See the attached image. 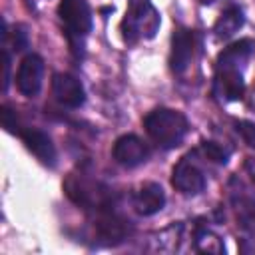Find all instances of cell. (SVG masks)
Listing matches in <instances>:
<instances>
[{"label":"cell","mask_w":255,"mask_h":255,"mask_svg":"<svg viewBox=\"0 0 255 255\" xmlns=\"http://www.w3.org/2000/svg\"><path fill=\"white\" fill-rule=\"evenodd\" d=\"M12 42H14V50L16 52H20V50H24L28 46V34L24 32L22 26H16V30L12 34Z\"/></svg>","instance_id":"cell-18"},{"label":"cell","mask_w":255,"mask_h":255,"mask_svg":"<svg viewBox=\"0 0 255 255\" xmlns=\"http://www.w3.org/2000/svg\"><path fill=\"white\" fill-rule=\"evenodd\" d=\"M44 60L40 54H26L16 70V88L26 98H36L42 90Z\"/></svg>","instance_id":"cell-6"},{"label":"cell","mask_w":255,"mask_h":255,"mask_svg":"<svg viewBox=\"0 0 255 255\" xmlns=\"http://www.w3.org/2000/svg\"><path fill=\"white\" fill-rule=\"evenodd\" d=\"M245 24V14L237 4H229L219 18L213 24V34L217 40H229L231 36H235Z\"/></svg>","instance_id":"cell-13"},{"label":"cell","mask_w":255,"mask_h":255,"mask_svg":"<svg viewBox=\"0 0 255 255\" xmlns=\"http://www.w3.org/2000/svg\"><path fill=\"white\" fill-rule=\"evenodd\" d=\"M195 32L189 28H177L171 34V50H169V68L173 74L181 76L195 54Z\"/></svg>","instance_id":"cell-9"},{"label":"cell","mask_w":255,"mask_h":255,"mask_svg":"<svg viewBox=\"0 0 255 255\" xmlns=\"http://www.w3.org/2000/svg\"><path fill=\"white\" fill-rule=\"evenodd\" d=\"M199 153H201L205 159H209V161H215V163H219V165H225L227 159H229V155H231V147L221 145V143H217V141H201Z\"/></svg>","instance_id":"cell-14"},{"label":"cell","mask_w":255,"mask_h":255,"mask_svg":"<svg viewBox=\"0 0 255 255\" xmlns=\"http://www.w3.org/2000/svg\"><path fill=\"white\" fill-rule=\"evenodd\" d=\"M237 201V217L241 221V227L255 235V199L243 197Z\"/></svg>","instance_id":"cell-15"},{"label":"cell","mask_w":255,"mask_h":255,"mask_svg":"<svg viewBox=\"0 0 255 255\" xmlns=\"http://www.w3.org/2000/svg\"><path fill=\"white\" fill-rule=\"evenodd\" d=\"M2 60H4V92H6L8 90V84H10V64H12L10 52L6 48L2 50Z\"/></svg>","instance_id":"cell-19"},{"label":"cell","mask_w":255,"mask_h":255,"mask_svg":"<svg viewBox=\"0 0 255 255\" xmlns=\"http://www.w3.org/2000/svg\"><path fill=\"white\" fill-rule=\"evenodd\" d=\"M159 28V14L149 0H129L122 20L124 42L135 44L141 38H153Z\"/></svg>","instance_id":"cell-4"},{"label":"cell","mask_w":255,"mask_h":255,"mask_svg":"<svg viewBox=\"0 0 255 255\" xmlns=\"http://www.w3.org/2000/svg\"><path fill=\"white\" fill-rule=\"evenodd\" d=\"M131 203H133V209L143 215V217H149V215H155L163 209L165 205V191L159 183L155 181H147L143 183L131 197Z\"/></svg>","instance_id":"cell-11"},{"label":"cell","mask_w":255,"mask_h":255,"mask_svg":"<svg viewBox=\"0 0 255 255\" xmlns=\"http://www.w3.org/2000/svg\"><path fill=\"white\" fill-rule=\"evenodd\" d=\"M58 16L72 54L76 58H82L86 52V38L90 36L94 24L88 0H60Z\"/></svg>","instance_id":"cell-3"},{"label":"cell","mask_w":255,"mask_h":255,"mask_svg":"<svg viewBox=\"0 0 255 255\" xmlns=\"http://www.w3.org/2000/svg\"><path fill=\"white\" fill-rule=\"evenodd\" d=\"M143 128L157 147L173 149L185 139L189 131V122L179 110L155 108L143 118Z\"/></svg>","instance_id":"cell-2"},{"label":"cell","mask_w":255,"mask_h":255,"mask_svg":"<svg viewBox=\"0 0 255 255\" xmlns=\"http://www.w3.org/2000/svg\"><path fill=\"white\" fill-rule=\"evenodd\" d=\"M18 137L24 141L26 149L32 151L44 165H50V167L56 165L58 151H56V145H54L52 137L46 131H42L38 128H22Z\"/></svg>","instance_id":"cell-10"},{"label":"cell","mask_w":255,"mask_h":255,"mask_svg":"<svg viewBox=\"0 0 255 255\" xmlns=\"http://www.w3.org/2000/svg\"><path fill=\"white\" fill-rule=\"evenodd\" d=\"M129 221H126L124 217H120L112 205H106V207H100L98 209V219H96V231L102 239L114 243V241H122L128 237V231H129Z\"/></svg>","instance_id":"cell-12"},{"label":"cell","mask_w":255,"mask_h":255,"mask_svg":"<svg viewBox=\"0 0 255 255\" xmlns=\"http://www.w3.org/2000/svg\"><path fill=\"white\" fill-rule=\"evenodd\" d=\"M0 116H2V126H4V129H6L8 133L18 135V133H20V129H22V126H20V122H18L16 112H12L8 106H2Z\"/></svg>","instance_id":"cell-17"},{"label":"cell","mask_w":255,"mask_h":255,"mask_svg":"<svg viewBox=\"0 0 255 255\" xmlns=\"http://www.w3.org/2000/svg\"><path fill=\"white\" fill-rule=\"evenodd\" d=\"M171 185L181 195H199L205 189L207 177H205L203 169L193 161L191 153L181 157L173 165V169H171Z\"/></svg>","instance_id":"cell-5"},{"label":"cell","mask_w":255,"mask_h":255,"mask_svg":"<svg viewBox=\"0 0 255 255\" xmlns=\"http://www.w3.org/2000/svg\"><path fill=\"white\" fill-rule=\"evenodd\" d=\"M245 169H247L249 177H251L253 183H255V159H247V161H245Z\"/></svg>","instance_id":"cell-20"},{"label":"cell","mask_w":255,"mask_h":255,"mask_svg":"<svg viewBox=\"0 0 255 255\" xmlns=\"http://www.w3.org/2000/svg\"><path fill=\"white\" fill-rule=\"evenodd\" d=\"M52 94L60 106L70 110H78L86 104V90L82 82L68 72H58L52 76Z\"/></svg>","instance_id":"cell-8"},{"label":"cell","mask_w":255,"mask_h":255,"mask_svg":"<svg viewBox=\"0 0 255 255\" xmlns=\"http://www.w3.org/2000/svg\"><path fill=\"white\" fill-rule=\"evenodd\" d=\"M112 157L116 159V163H120L122 167H137L141 163L147 161L149 157V147L147 143L137 137L135 133H124L114 141L112 147Z\"/></svg>","instance_id":"cell-7"},{"label":"cell","mask_w":255,"mask_h":255,"mask_svg":"<svg viewBox=\"0 0 255 255\" xmlns=\"http://www.w3.org/2000/svg\"><path fill=\"white\" fill-rule=\"evenodd\" d=\"M255 54V42L241 38L223 48L215 60L213 96L221 102H237L245 94V68Z\"/></svg>","instance_id":"cell-1"},{"label":"cell","mask_w":255,"mask_h":255,"mask_svg":"<svg viewBox=\"0 0 255 255\" xmlns=\"http://www.w3.org/2000/svg\"><path fill=\"white\" fill-rule=\"evenodd\" d=\"M233 128L235 131L241 135V139L255 149V124L253 122H247V120H235L233 122Z\"/></svg>","instance_id":"cell-16"}]
</instances>
